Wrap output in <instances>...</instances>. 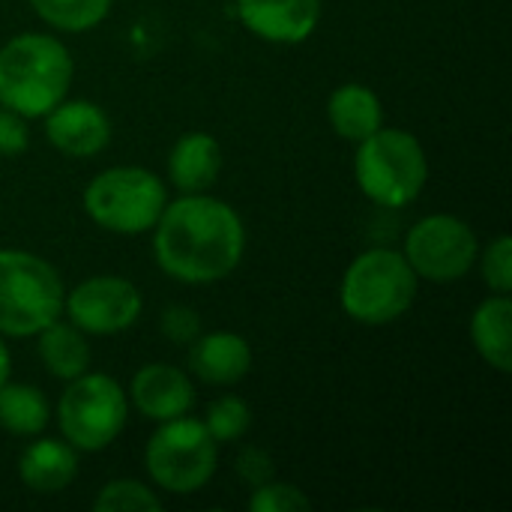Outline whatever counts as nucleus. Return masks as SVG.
<instances>
[{
    "label": "nucleus",
    "mask_w": 512,
    "mask_h": 512,
    "mask_svg": "<svg viewBox=\"0 0 512 512\" xmlns=\"http://www.w3.org/2000/svg\"><path fill=\"white\" fill-rule=\"evenodd\" d=\"M246 252L240 213L207 192L168 201L153 225V258L159 270L183 285H213L228 279Z\"/></svg>",
    "instance_id": "obj_1"
},
{
    "label": "nucleus",
    "mask_w": 512,
    "mask_h": 512,
    "mask_svg": "<svg viewBox=\"0 0 512 512\" xmlns=\"http://www.w3.org/2000/svg\"><path fill=\"white\" fill-rule=\"evenodd\" d=\"M75 75L69 48L51 33H18L0 45V105L27 120L66 99Z\"/></svg>",
    "instance_id": "obj_2"
},
{
    "label": "nucleus",
    "mask_w": 512,
    "mask_h": 512,
    "mask_svg": "<svg viewBox=\"0 0 512 512\" xmlns=\"http://www.w3.org/2000/svg\"><path fill=\"white\" fill-rule=\"evenodd\" d=\"M354 177L360 192L378 207L402 210L420 198L429 180V159L417 135L381 126L357 144Z\"/></svg>",
    "instance_id": "obj_3"
},
{
    "label": "nucleus",
    "mask_w": 512,
    "mask_h": 512,
    "mask_svg": "<svg viewBox=\"0 0 512 512\" xmlns=\"http://www.w3.org/2000/svg\"><path fill=\"white\" fill-rule=\"evenodd\" d=\"M420 279L396 249H366L357 255L339 285L345 315L366 327H384L411 312Z\"/></svg>",
    "instance_id": "obj_4"
},
{
    "label": "nucleus",
    "mask_w": 512,
    "mask_h": 512,
    "mask_svg": "<svg viewBox=\"0 0 512 512\" xmlns=\"http://www.w3.org/2000/svg\"><path fill=\"white\" fill-rule=\"evenodd\" d=\"M63 279L24 249H0V336L30 339L63 315Z\"/></svg>",
    "instance_id": "obj_5"
},
{
    "label": "nucleus",
    "mask_w": 512,
    "mask_h": 512,
    "mask_svg": "<svg viewBox=\"0 0 512 512\" xmlns=\"http://www.w3.org/2000/svg\"><path fill=\"white\" fill-rule=\"evenodd\" d=\"M84 213L111 234L120 237H138L153 231L159 222L168 189L162 177H156L150 168L141 165H114L99 171L81 195Z\"/></svg>",
    "instance_id": "obj_6"
},
{
    "label": "nucleus",
    "mask_w": 512,
    "mask_h": 512,
    "mask_svg": "<svg viewBox=\"0 0 512 512\" xmlns=\"http://www.w3.org/2000/svg\"><path fill=\"white\" fill-rule=\"evenodd\" d=\"M144 447V468L156 489L168 495L201 492L219 468V444L201 420L183 414L177 420L156 423Z\"/></svg>",
    "instance_id": "obj_7"
},
{
    "label": "nucleus",
    "mask_w": 512,
    "mask_h": 512,
    "mask_svg": "<svg viewBox=\"0 0 512 512\" xmlns=\"http://www.w3.org/2000/svg\"><path fill=\"white\" fill-rule=\"evenodd\" d=\"M129 420V396L111 375L84 372L66 381V390L57 402L60 438L69 441L78 453H99L111 447Z\"/></svg>",
    "instance_id": "obj_8"
},
{
    "label": "nucleus",
    "mask_w": 512,
    "mask_h": 512,
    "mask_svg": "<svg viewBox=\"0 0 512 512\" xmlns=\"http://www.w3.org/2000/svg\"><path fill=\"white\" fill-rule=\"evenodd\" d=\"M402 255L417 279L450 285L471 273L480 255V240L462 216L429 213L405 234Z\"/></svg>",
    "instance_id": "obj_9"
},
{
    "label": "nucleus",
    "mask_w": 512,
    "mask_h": 512,
    "mask_svg": "<svg viewBox=\"0 0 512 512\" xmlns=\"http://www.w3.org/2000/svg\"><path fill=\"white\" fill-rule=\"evenodd\" d=\"M63 312L84 336H117L138 324L144 297L129 279L102 273L66 291Z\"/></svg>",
    "instance_id": "obj_10"
},
{
    "label": "nucleus",
    "mask_w": 512,
    "mask_h": 512,
    "mask_svg": "<svg viewBox=\"0 0 512 512\" xmlns=\"http://www.w3.org/2000/svg\"><path fill=\"white\" fill-rule=\"evenodd\" d=\"M42 120L48 144L69 159L99 156L111 144V120L90 99H60Z\"/></svg>",
    "instance_id": "obj_11"
},
{
    "label": "nucleus",
    "mask_w": 512,
    "mask_h": 512,
    "mask_svg": "<svg viewBox=\"0 0 512 512\" xmlns=\"http://www.w3.org/2000/svg\"><path fill=\"white\" fill-rule=\"evenodd\" d=\"M243 27L273 45L306 42L321 21V0H237Z\"/></svg>",
    "instance_id": "obj_12"
},
{
    "label": "nucleus",
    "mask_w": 512,
    "mask_h": 512,
    "mask_svg": "<svg viewBox=\"0 0 512 512\" xmlns=\"http://www.w3.org/2000/svg\"><path fill=\"white\" fill-rule=\"evenodd\" d=\"M129 402L150 423L177 420L192 411L195 384L183 369L171 363H147L129 384Z\"/></svg>",
    "instance_id": "obj_13"
},
{
    "label": "nucleus",
    "mask_w": 512,
    "mask_h": 512,
    "mask_svg": "<svg viewBox=\"0 0 512 512\" xmlns=\"http://www.w3.org/2000/svg\"><path fill=\"white\" fill-rule=\"evenodd\" d=\"M189 369L198 381L210 387H231L249 375L252 345L246 342V336L231 330L201 333L189 345Z\"/></svg>",
    "instance_id": "obj_14"
},
{
    "label": "nucleus",
    "mask_w": 512,
    "mask_h": 512,
    "mask_svg": "<svg viewBox=\"0 0 512 512\" xmlns=\"http://www.w3.org/2000/svg\"><path fill=\"white\" fill-rule=\"evenodd\" d=\"M225 165V153L219 138L210 132H186L174 141L168 153V180L180 195L207 192Z\"/></svg>",
    "instance_id": "obj_15"
},
{
    "label": "nucleus",
    "mask_w": 512,
    "mask_h": 512,
    "mask_svg": "<svg viewBox=\"0 0 512 512\" xmlns=\"http://www.w3.org/2000/svg\"><path fill=\"white\" fill-rule=\"evenodd\" d=\"M18 477L33 495H57L78 477V450L63 438H36L18 459Z\"/></svg>",
    "instance_id": "obj_16"
},
{
    "label": "nucleus",
    "mask_w": 512,
    "mask_h": 512,
    "mask_svg": "<svg viewBox=\"0 0 512 512\" xmlns=\"http://www.w3.org/2000/svg\"><path fill=\"white\" fill-rule=\"evenodd\" d=\"M471 342L480 360L507 375L512 369V300L510 294L486 297L471 315Z\"/></svg>",
    "instance_id": "obj_17"
},
{
    "label": "nucleus",
    "mask_w": 512,
    "mask_h": 512,
    "mask_svg": "<svg viewBox=\"0 0 512 512\" xmlns=\"http://www.w3.org/2000/svg\"><path fill=\"white\" fill-rule=\"evenodd\" d=\"M327 120L339 138L360 144L363 138H369L372 132H378L384 126V105L372 87L348 81L330 93Z\"/></svg>",
    "instance_id": "obj_18"
},
{
    "label": "nucleus",
    "mask_w": 512,
    "mask_h": 512,
    "mask_svg": "<svg viewBox=\"0 0 512 512\" xmlns=\"http://www.w3.org/2000/svg\"><path fill=\"white\" fill-rule=\"evenodd\" d=\"M36 339H39V360L48 375L60 381H72L90 369V345L75 324L57 318L45 330H39Z\"/></svg>",
    "instance_id": "obj_19"
},
{
    "label": "nucleus",
    "mask_w": 512,
    "mask_h": 512,
    "mask_svg": "<svg viewBox=\"0 0 512 512\" xmlns=\"http://www.w3.org/2000/svg\"><path fill=\"white\" fill-rule=\"evenodd\" d=\"M51 420V405L45 393L33 384H12L0 387V429L15 438H36L45 432Z\"/></svg>",
    "instance_id": "obj_20"
},
{
    "label": "nucleus",
    "mask_w": 512,
    "mask_h": 512,
    "mask_svg": "<svg viewBox=\"0 0 512 512\" xmlns=\"http://www.w3.org/2000/svg\"><path fill=\"white\" fill-rule=\"evenodd\" d=\"M30 9L60 33H84L99 27L114 0H27Z\"/></svg>",
    "instance_id": "obj_21"
},
{
    "label": "nucleus",
    "mask_w": 512,
    "mask_h": 512,
    "mask_svg": "<svg viewBox=\"0 0 512 512\" xmlns=\"http://www.w3.org/2000/svg\"><path fill=\"white\" fill-rule=\"evenodd\" d=\"M165 507L159 492L141 480H108L96 498H93V512H159Z\"/></svg>",
    "instance_id": "obj_22"
},
{
    "label": "nucleus",
    "mask_w": 512,
    "mask_h": 512,
    "mask_svg": "<svg viewBox=\"0 0 512 512\" xmlns=\"http://www.w3.org/2000/svg\"><path fill=\"white\" fill-rule=\"evenodd\" d=\"M204 429L213 435L216 444H234L240 441L249 426H252V408L240 399V396H219L210 402L207 414H204Z\"/></svg>",
    "instance_id": "obj_23"
},
{
    "label": "nucleus",
    "mask_w": 512,
    "mask_h": 512,
    "mask_svg": "<svg viewBox=\"0 0 512 512\" xmlns=\"http://www.w3.org/2000/svg\"><path fill=\"white\" fill-rule=\"evenodd\" d=\"M246 507L252 512H306L312 510V498L300 486L273 477L249 495Z\"/></svg>",
    "instance_id": "obj_24"
},
{
    "label": "nucleus",
    "mask_w": 512,
    "mask_h": 512,
    "mask_svg": "<svg viewBox=\"0 0 512 512\" xmlns=\"http://www.w3.org/2000/svg\"><path fill=\"white\" fill-rule=\"evenodd\" d=\"M480 261V273H483V282L489 285L492 294H510L512 291V237L510 234H501L495 237L483 255H477Z\"/></svg>",
    "instance_id": "obj_25"
},
{
    "label": "nucleus",
    "mask_w": 512,
    "mask_h": 512,
    "mask_svg": "<svg viewBox=\"0 0 512 512\" xmlns=\"http://www.w3.org/2000/svg\"><path fill=\"white\" fill-rule=\"evenodd\" d=\"M159 324L165 339L174 345H192L201 336V315L189 306H168Z\"/></svg>",
    "instance_id": "obj_26"
},
{
    "label": "nucleus",
    "mask_w": 512,
    "mask_h": 512,
    "mask_svg": "<svg viewBox=\"0 0 512 512\" xmlns=\"http://www.w3.org/2000/svg\"><path fill=\"white\" fill-rule=\"evenodd\" d=\"M30 147L27 117L0 105V156H21Z\"/></svg>",
    "instance_id": "obj_27"
},
{
    "label": "nucleus",
    "mask_w": 512,
    "mask_h": 512,
    "mask_svg": "<svg viewBox=\"0 0 512 512\" xmlns=\"http://www.w3.org/2000/svg\"><path fill=\"white\" fill-rule=\"evenodd\" d=\"M234 468H237V477H240L246 486H252V489H258V486H264L267 480L276 477L273 459H270L261 447H243Z\"/></svg>",
    "instance_id": "obj_28"
},
{
    "label": "nucleus",
    "mask_w": 512,
    "mask_h": 512,
    "mask_svg": "<svg viewBox=\"0 0 512 512\" xmlns=\"http://www.w3.org/2000/svg\"><path fill=\"white\" fill-rule=\"evenodd\" d=\"M9 375H12V354H9V348H6V342L0 336V387L9 381Z\"/></svg>",
    "instance_id": "obj_29"
}]
</instances>
